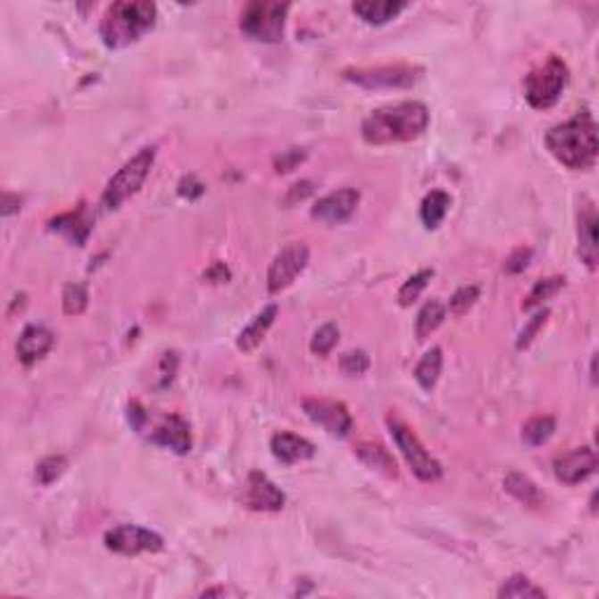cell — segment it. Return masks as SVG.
Returning a JSON list of instances; mask_svg holds the SVG:
<instances>
[{"mask_svg": "<svg viewBox=\"0 0 599 599\" xmlns=\"http://www.w3.org/2000/svg\"><path fill=\"white\" fill-rule=\"evenodd\" d=\"M431 112L420 101H403L372 111L361 124V134L370 146H391L420 138L428 127Z\"/></svg>", "mask_w": 599, "mask_h": 599, "instance_id": "obj_1", "label": "cell"}, {"mask_svg": "<svg viewBox=\"0 0 599 599\" xmlns=\"http://www.w3.org/2000/svg\"><path fill=\"white\" fill-rule=\"evenodd\" d=\"M545 148L567 169L593 167L599 153L597 124H595L593 115L581 111L567 122L555 124L545 134Z\"/></svg>", "mask_w": 599, "mask_h": 599, "instance_id": "obj_2", "label": "cell"}, {"mask_svg": "<svg viewBox=\"0 0 599 599\" xmlns=\"http://www.w3.org/2000/svg\"><path fill=\"white\" fill-rule=\"evenodd\" d=\"M157 7L146 0H120L105 10L101 19V40L111 50H122L137 43L154 26Z\"/></svg>", "mask_w": 599, "mask_h": 599, "instance_id": "obj_3", "label": "cell"}, {"mask_svg": "<svg viewBox=\"0 0 599 599\" xmlns=\"http://www.w3.org/2000/svg\"><path fill=\"white\" fill-rule=\"evenodd\" d=\"M154 146H148V148L138 150L134 157H131L122 169H120L111 180H108V186L104 190V197H101V206L105 211H115L127 202L129 197H134L141 186L148 179L150 169L154 164Z\"/></svg>", "mask_w": 599, "mask_h": 599, "instance_id": "obj_4", "label": "cell"}, {"mask_svg": "<svg viewBox=\"0 0 599 599\" xmlns=\"http://www.w3.org/2000/svg\"><path fill=\"white\" fill-rule=\"evenodd\" d=\"M291 7L272 0H255L241 10L239 29L258 43H279L286 31V14Z\"/></svg>", "mask_w": 599, "mask_h": 599, "instance_id": "obj_5", "label": "cell"}, {"mask_svg": "<svg viewBox=\"0 0 599 599\" xmlns=\"http://www.w3.org/2000/svg\"><path fill=\"white\" fill-rule=\"evenodd\" d=\"M569 80L567 63L560 56H550L548 62L531 71L525 78V99L531 108L545 111L560 101Z\"/></svg>", "mask_w": 599, "mask_h": 599, "instance_id": "obj_6", "label": "cell"}, {"mask_svg": "<svg viewBox=\"0 0 599 599\" xmlns=\"http://www.w3.org/2000/svg\"><path fill=\"white\" fill-rule=\"evenodd\" d=\"M387 424H389L391 438L395 440V445H398L414 476L421 482H438L443 478V466L428 454L427 447L421 445L412 428L408 424H403L401 420H395V417H389Z\"/></svg>", "mask_w": 599, "mask_h": 599, "instance_id": "obj_7", "label": "cell"}, {"mask_svg": "<svg viewBox=\"0 0 599 599\" xmlns=\"http://www.w3.org/2000/svg\"><path fill=\"white\" fill-rule=\"evenodd\" d=\"M309 262V248L304 241H288L277 255H274L270 272H267V291L281 293L304 272Z\"/></svg>", "mask_w": 599, "mask_h": 599, "instance_id": "obj_8", "label": "cell"}, {"mask_svg": "<svg viewBox=\"0 0 599 599\" xmlns=\"http://www.w3.org/2000/svg\"><path fill=\"white\" fill-rule=\"evenodd\" d=\"M104 544L118 555H138V553H160L164 548V538L146 527L120 525L105 531Z\"/></svg>", "mask_w": 599, "mask_h": 599, "instance_id": "obj_9", "label": "cell"}, {"mask_svg": "<svg viewBox=\"0 0 599 599\" xmlns=\"http://www.w3.org/2000/svg\"><path fill=\"white\" fill-rule=\"evenodd\" d=\"M345 78L363 89H408L417 80L410 66H377V69H346Z\"/></svg>", "mask_w": 599, "mask_h": 599, "instance_id": "obj_10", "label": "cell"}, {"mask_svg": "<svg viewBox=\"0 0 599 599\" xmlns=\"http://www.w3.org/2000/svg\"><path fill=\"white\" fill-rule=\"evenodd\" d=\"M303 408L309 420L335 438H345L352 431L354 420L345 403L326 401V398H307V401H303Z\"/></svg>", "mask_w": 599, "mask_h": 599, "instance_id": "obj_11", "label": "cell"}, {"mask_svg": "<svg viewBox=\"0 0 599 599\" xmlns=\"http://www.w3.org/2000/svg\"><path fill=\"white\" fill-rule=\"evenodd\" d=\"M361 202V192L354 187H342L326 197H321L312 206V218L323 225H342L356 213Z\"/></svg>", "mask_w": 599, "mask_h": 599, "instance_id": "obj_12", "label": "cell"}, {"mask_svg": "<svg viewBox=\"0 0 599 599\" xmlns=\"http://www.w3.org/2000/svg\"><path fill=\"white\" fill-rule=\"evenodd\" d=\"M597 469V452L593 447H576L569 450L553 462V470L555 478L564 485H578V482L587 480Z\"/></svg>", "mask_w": 599, "mask_h": 599, "instance_id": "obj_13", "label": "cell"}, {"mask_svg": "<svg viewBox=\"0 0 599 599\" xmlns=\"http://www.w3.org/2000/svg\"><path fill=\"white\" fill-rule=\"evenodd\" d=\"M244 503H246L251 511H262V513H277L281 511L286 503L284 492L274 485L265 473L254 470L248 476L246 482V496H244Z\"/></svg>", "mask_w": 599, "mask_h": 599, "instance_id": "obj_14", "label": "cell"}, {"mask_svg": "<svg viewBox=\"0 0 599 599\" xmlns=\"http://www.w3.org/2000/svg\"><path fill=\"white\" fill-rule=\"evenodd\" d=\"M150 440H153L154 445L167 447V450L176 452V454H187L192 450L190 427L179 414L162 417L160 424L150 431Z\"/></svg>", "mask_w": 599, "mask_h": 599, "instance_id": "obj_15", "label": "cell"}, {"mask_svg": "<svg viewBox=\"0 0 599 599\" xmlns=\"http://www.w3.org/2000/svg\"><path fill=\"white\" fill-rule=\"evenodd\" d=\"M54 345V335L45 326H26L24 333L19 335L17 359L24 365H33L47 356V352Z\"/></svg>", "mask_w": 599, "mask_h": 599, "instance_id": "obj_16", "label": "cell"}, {"mask_svg": "<svg viewBox=\"0 0 599 599\" xmlns=\"http://www.w3.org/2000/svg\"><path fill=\"white\" fill-rule=\"evenodd\" d=\"M270 447H272V454L281 463H300L307 462L316 454V447L309 443L303 436H295L291 431H279L274 433L272 440H270Z\"/></svg>", "mask_w": 599, "mask_h": 599, "instance_id": "obj_17", "label": "cell"}, {"mask_svg": "<svg viewBox=\"0 0 599 599\" xmlns=\"http://www.w3.org/2000/svg\"><path fill=\"white\" fill-rule=\"evenodd\" d=\"M277 314H279L277 304H267V307L260 309L258 314L251 319V323H248V326L239 333V337H237V346H239L241 352H254L255 346L265 340L267 330L272 328Z\"/></svg>", "mask_w": 599, "mask_h": 599, "instance_id": "obj_18", "label": "cell"}, {"mask_svg": "<svg viewBox=\"0 0 599 599\" xmlns=\"http://www.w3.org/2000/svg\"><path fill=\"white\" fill-rule=\"evenodd\" d=\"M354 454H356L368 469L379 473V476L389 478V480H395V478H398L395 459L391 457V452L384 450L379 443H359V445L354 447Z\"/></svg>", "mask_w": 599, "mask_h": 599, "instance_id": "obj_19", "label": "cell"}, {"mask_svg": "<svg viewBox=\"0 0 599 599\" xmlns=\"http://www.w3.org/2000/svg\"><path fill=\"white\" fill-rule=\"evenodd\" d=\"M578 254L590 270H597V213L593 204L578 218Z\"/></svg>", "mask_w": 599, "mask_h": 599, "instance_id": "obj_20", "label": "cell"}, {"mask_svg": "<svg viewBox=\"0 0 599 599\" xmlns=\"http://www.w3.org/2000/svg\"><path fill=\"white\" fill-rule=\"evenodd\" d=\"M50 229L52 232L63 235L69 241L78 244V246H82L87 241V237H89V232H92V220L87 218L85 209L69 211V213H62V216H56L54 220H50Z\"/></svg>", "mask_w": 599, "mask_h": 599, "instance_id": "obj_21", "label": "cell"}, {"mask_svg": "<svg viewBox=\"0 0 599 599\" xmlns=\"http://www.w3.org/2000/svg\"><path fill=\"white\" fill-rule=\"evenodd\" d=\"M405 7L408 5L401 0H361V3H354L352 10L354 14H359L363 19L365 24L379 26L398 17Z\"/></svg>", "mask_w": 599, "mask_h": 599, "instance_id": "obj_22", "label": "cell"}, {"mask_svg": "<svg viewBox=\"0 0 599 599\" xmlns=\"http://www.w3.org/2000/svg\"><path fill=\"white\" fill-rule=\"evenodd\" d=\"M503 487H506V492L513 499H518L520 503H525V506L529 508H538L544 506V492L534 485V482L529 480L527 476H522V473H508L506 480H503Z\"/></svg>", "mask_w": 599, "mask_h": 599, "instance_id": "obj_23", "label": "cell"}, {"mask_svg": "<svg viewBox=\"0 0 599 599\" xmlns=\"http://www.w3.org/2000/svg\"><path fill=\"white\" fill-rule=\"evenodd\" d=\"M445 314H447L445 304L440 303V300H428V303L420 309L417 321H414V335H417V340H427L428 335L436 333L440 328V323L445 321Z\"/></svg>", "mask_w": 599, "mask_h": 599, "instance_id": "obj_24", "label": "cell"}, {"mask_svg": "<svg viewBox=\"0 0 599 599\" xmlns=\"http://www.w3.org/2000/svg\"><path fill=\"white\" fill-rule=\"evenodd\" d=\"M452 199L447 192L443 190H433L428 192L424 202H421V220L427 225L428 229H436L440 223H443V218L447 216V211H450Z\"/></svg>", "mask_w": 599, "mask_h": 599, "instance_id": "obj_25", "label": "cell"}, {"mask_svg": "<svg viewBox=\"0 0 599 599\" xmlns=\"http://www.w3.org/2000/svg\"><path fill=\"white\" fill-rule=\"evenodd\" d=\"M440 370H443V352H440L438 346H433L431 352L421 356V361L414 368V379H417L421 389L431 391L436 382H438Z\"/></svg>", "mask_w": 599, "mask_h": 599, "instance_id": "obj_26", "label": "cell"}, {"mask_svg": "<svg viewBox=\"0 0 599 599\" xmlns=\"http://www.w3.org/2000/svg\"><path fill=\"white\" fill-rule=\"evenodd\" d=\"M555 433V420L550 414H541V417H531L522 428V443L529 447H541L548 443Z\"/></svg>", "mask_w": 599, "mask_h": 599, "instance_id": "obj_27", "label": "cell"}, {"mask_svg": "<svg viewBox=\"0 0 599 599\" xmlns=\"http://www.w3.org/2000/svg\"><path fill=\"white\" fill-rule=\"evenodd\" d=\"M564 288V277H550V279H541V281H537V286L531 288L529 295H527V300L522 303V309H534V307H541V304L545 303V300H550L553 295H557V293L562 291Z\"/></svg>", "mask_w": 599, "mask_h": 599, "instance_id": "obj_28", "label": "cell"}, {"mask_svg": "<svg viewBox=\"0 0 599 599\" xmlns=\"http://www.w3.org/2000/svg\"><path fill=\"white\" fill-rule=\"evenodd\" d=\"M499 597H511V599L545 597V590L544 587H538L534 581H529L527 576L518 574L513 576V578H508V581L499 587Z\"/></svg>", "mask_w": 599, "mask_h": 599, "instance_id": "obj_29", "label": "cell"}, {"mask_svg": "<svg viewBox=\"0 0 599 599\" xmlns=\"http://www.w3.org/2000/svg\"><path fill=\"white\" fill-rule=\"evenodd\" d=\"M431 279L433 270H421V272H417L414 277H410L408 281L401 286V291H398V303H401V307H410L412 303H417Z\"/></svg>", "mask_w": 599, "mask_h": 599, "instance_id": "obj_30", "label": "cell"}, {"mask_svg": "<svg viewBox=\"0 0 599 599\" xmlns=\"http://www.w3.org/2000/svg\"><path fill=\"white\" fill-rule=\"evenodd\" d=\"M66 466H69V462H66V457H62V454L45 457L43 462L36 466V480L40 482L43 487H50L52 482H56L63 476Z\"/></svg>", "mask_w": 599, "mask_h": 599, "instance_id": "obj_31", "label": "cell"}, {"mask_svg": "<svg viewBox=\"0 0 599 599\" xmlns=\"http://www.w3.org/2000/svg\"><path fill=\"white\" fill-rule=\"evenodd\" d=\"M337 342H340V330H337V326L335 323H326V326H321L314 333L309 349L316 356H328L337 346Z\"/></svg>", "mask_w": 599, "mask_h": 599, "instance_id": "obj_32", "label": "cell"}, {"mask_svg": "<svg viewBox=\"0 0 599 599\" xmlns=\"http://www.w3.org/2000/svg\"><path fill=\"white\" fill-rule=\"evenodd\" d=\"M62 303L66 314L80 316L87 309V304H89V293H87V288L82 284H69L63 288Z\"/></svg>", "mask_w": 599, "mask_h": 599, "instance_id": "obj_33", "label": "cell"}, {"mask_svg": "<svg viewBox=\"0 0 599 599\" xmlns=\"http://www.w3.org/2000/svg\"><path fill=\"white\" fill-rule=\"evenodd\" d=\"M480 297V288L478 286H462L459 291H454V295L450 297V314L452 316H463L469 314V309L478 303Z\"/></svg>", "mask_w": 599, "mask_h": 599, "instance_id": "obj_34", "label": "cell"}, {"mask_svg": "<svg viewBox=\"0 0 599 599\" xmlns=\"http://www.w3.org/2000/svg\"><path fill=\"white\" fill-rule=\"evenodd\" d=\"M548 316H550L548 309H538L537 316H534V319H531V321L525 326V330L520 333L518 349H527V346L534 342V337L538 335V330H541V328L545 326V321H548Z\"/></svg>", "mask_w": 599, "mask_h": 599, "instance_id": "obj_35", "label": "cell"}, {"mask_svg": "<svg viewBox=\"0 0 599 599\" xmlns=\"http://www.w3.org/2000/svg\"><path fill=\"white\" fill-rule=\"evenodd\" d=\"M340 365L346 375H352V377L363 375V372L370 368V356H368L365 352H346L345 356H342Z\"/></svg>", "mask_w": 599, "mask_h": 599, "instance_id": "obj_36", "label": "cell"}, {"mask_svg": "<svg viewBox=\"0 0 599 599\" xmlns=\"http://www.w3.org/2000/svg\"><path fill=\"white\" fill-rule=\"evenodd\" d=\"M307 157V153H304L303 148H291V150H284L281 154H277V160H274V169H277L279 173H288L293 171V169L300 164V162Z\"/></svg>", "mask_w": 599, "mask_h": 599, "instance_id": "obj_37", "label": "cell"}, {"mask_svg": "<svg viewBox=\"0 0 599 599\" xmlns=\"http://www.w3.org/2000/svg\"><path fill=\"white\" fill-rule=\"evenodd\" d=\"M529 258H531L529 248H525V246L515 248L513 254L508 255V260H506V265H503V270H506L508 274L522 272V270H525V267L529 265Z\"/></svg>", "mask_w": 599, "mask_h": 599, "instance_id": "obj_38", "label": "cell"}, {"mask_svg": "<svg viewBox=\"0 0 599 599\" xmlns=\"http://www.w3.org/2000/svg\"><path fill=\"white\" fill-rule=\"evenodd\" d=\"M179 195H180V197H187V199H197V197H202V195H204V186H202V183H199L195 176H186V179L180 180Z\"/></svg>", "mask_w": 599, "mask_h": 599, "instance_id": "obj_39", "label": "cell"}, {"mask_svg": "<svg viewBox=\"0 0 599 599\" xmlns=\"http://www.w3.org/2000/svg\"><path fill=\"white\" fill-rule=\"evenodd\" d=\"M312 192H314V187H312V180H303V183H295V186L288 190L286 204H295V202H303V199L309 197Z\"/></svg>", "mask_w": 599, "mask_h": 599, "instance_id": "obj_40", "label": "cell"}, {"mask_svg": "<svg viewBox=\"0 0 599 599\" xmlns=\"http://www.w3.org/2000/svg\"><path fill=\"white\" fill-rule=\"evenodd\" d=\"M146 421H148V414H146V410L138 405V403H131L129 405V424L137 431H141L143 427H146Z\"/></svg>", "mask_w": 599, "mask_h": 599, "instance_id": "obj_41", "label": "cell"}, {"mask_svg": "<svg viewBox=\"0 0 599 599\" xmlns=\"http://www.w3.org/2000/svg\"><path fill=\"white\" fill-rule=\"evenodd\" d=\"M204 277L211 279V281H216V284H223V281H228V279H229V272H228V267H225L223 262H216V265L211 267Z\"/></svg>", "mask_w": 599, "mask_h": 599, "instance_id": "obj_42", "label": "cell"}]
</instances>
